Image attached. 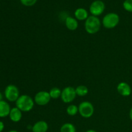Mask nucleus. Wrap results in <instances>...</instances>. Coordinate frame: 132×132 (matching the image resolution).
Returning <instances> with one entry per match:
<instances>
[{
    "label": "nucleus",
    "instance_id": "f257e3e1",
    "mask_svg": "<svg viewBox=\"0 0 132 132\" xmlns=\"http://www.w3.org/2000/svg\"><path fill=\"white\" fill-rule=\"evenodd\" d=\"M34 100L28 95H21L15 101V106L21 112H27L32 110L34 106Z\"/></svg>",
    "mask_w": 132,
    "mask_h": 132
},
{
    "label": "nucleus",
    "instance_id": "f03ea898",
    "mask_svg": "<svg viewBox=\"0 0 132 132\" xmlns=\"http://www.w3.org/2000/svg\"><path fill=\"white\" fill-rule=\"evenodd\" d=\"M101 23L99 18L94 15H90L85 20V28L86 32L90 34H94L99 31Z\"/></svg>",
    "mask_w": 132,
    "mask_h": 132
},
{
    "label": "nucleus",
    "instance_id": "7ed1b4c3",
    "mask_svg": "<svg viewBox=\"0 0 132 132\" xmlns=\"http://www.w3.org/2000/svg\"><path fill=\"white\" fill-rule=\"evenodd\" d=\"M120 18L117 14L114 12H110L106 14L103 19V27L108 29H112L118 25Z\"/></svg>",
    "mask_w": 132,
    "mask_h": 132
},
{
    "label": "nucleus",
    "instance_id": "20e7f679",
    "mask_svg": "<svg viewBox=\"0 0 132 132\" xmlns=\"http://www.w3.org/2000/svg\"><path fill=\"white\" fill-rule=\"evenodd\" d=\"M79 113L84 118H90L94 113L93 104L88 101H83L78 106Z\"/></svg>",
    "mask_w": 132,
    "mask_h": 132
},
{
    "label": "nucleus",
    "instance_id": "39448f33",
    "mask_svg": "<svg viewBox=\"0 0 132 132\" xmlns=\"http://www.w3.org/2000/svg\"><path fill=\"white\" fill-rule=\"evenodd\" d=\"M18 88L14 85H9L5 89V97L9 102H15L19 98Z\"/></svg>",
    "mask_w": 132,
    "mask_h": 132
},
{
    "label": "nucleus",
    "instance_id": "423d86ee",
    "mask_svg": "<svg viewBox=\"0 0 132 132\" xmlns=\"http://www.w3.org/2000/svg\"><path fill=\"white\" fill-rule=\"evenodd\" d=\"M76 88L72 86H67L62 90L61 98L64 103H70L76 99Z\"/></svg>",
    "mask_w": 132,
    "mask_h": 132
},
{
    "label": "nucleus",
    "instance_id": "0eeeda50",
    "mask_svg": "<svg viewBox=\"0 0 132 132\" xmlns=\"http://www.w3.org/2000/svg\"><path fill=\"white\" fill-rule=\"evenodd\" d=\"M104 9H105L104 3L101 0H95L91 3L89 10L92 15L97 17L104 12Z\"/></svg>",
    "mask_w": 132,
    "mask_h": 132
},
{
    "label": "nucleus",
    "instance_id": "6e6552de",
    "mask_svg": "<svg viewBox=\"0 0 132 132\" xmlns=\"http://www.w3.org/2000/svg\"><path fill=\"white\" fill-rule=\"evenodd\" d=\"M51 97L49 92L46 91L38 92L35 95L34 102L39 106H45L48 104Z\"/></svg>",
    "mask_w": 132,
    "mask_h": 132
},
{
    "label": "nucleus",
    "instance_id": "1a4fd4ad",
    "mask_svg": "<svg viewBox=\"0 0 132 132\" xmlns=\"http://www.w3.org/2000/svg\"><path fill=\"white\" fill-rule=\"evenodd\" d=\"M117 90L120 95L125 97L129 96L131 92V87L126 82H121L119 83L117 86Z\"/></svg>",
    "mask_w": 132,
    "mask_h": 132
},
{
    "label": "nucleus",
    "instance_id": "9d476101",
    "mask_svg": "<svg viewBox=\"0 0 132 132\" xmlns=\"http://www.w3.org/2000/svg\"><path fill=\"white\" fill-rule=\"evenodd\" d=\"M9 118L12 122H18L21 121L22 118V112L17 107L11 108L10 113H9Z\"/></svg>",
    "mask_w": 132,
    "mask_h": 132
},
{
    "label": "nucleus",
    "instance_id": "9b49d317",
    "mask_svg": "<svg viewBox=\"0 0 132 132\" xmlns=\"http://www.w3.org/2000/svg\"><path fill=\"white\" fill-rule=\"evenodd\" d=\"M48 129L47 122L44 121L36 122L32 127V132H46Z\"/></svg>",
    "mask_w": 132,
    "mask_h": 132
},
{
    "label": "nucleus",
    "instance_id": "f8f14e48",
    "mask_svg": "<svg viewBox=\"0 0 132 132\" xmlns=\"http://www.w3.org/2000/svg\"><path fill=\"white\" fill-rule=\"evenodd\" d=\"M11 108L10 106L7 102L5 101H0V117L4 118L9 116Z\"/></svg>",
    "mask_w": 132,
    "mask_h": 132
},
{
    "label": "nucleus",
    "instance_id": "ddd939ff",
    "mask_svg": "<svg viewBox=\"0 0 132 132\" xmlns=\"http://www.w3.org/2000/svg\"><path fill=\"white\" fill-rule=\"evenodd\" d=\"M65 24L67 28L70 30H76L78 28V22L77 20L74 18L68 16L66 18Z\"/></svg>",
    "mask_w": 132,
    "mask_h": 132
},
{
    "label": "nucleus",
    "instance_id": "4468645a",
    "mask_svg": "<svg viewBox=\"0 0 132 132\" xmlns=\"http://www.w3.org/2000/svg\"><path fill=\"white\" fill-rule=\"evenodd\" d=\"M74 15L76 19L79 21L86 20L89 17L87 10L83 8H79L76 9L74 12Z\"/></svg>",
    "mask_w": 132,
    "mask_h": 132
},
{
    "label": "nucleus",
    "instance_id": "2eb2a0df",
    "mask_svg": "<svg viewBox=\"0 0 132 132\" xmlns=\"http://www.w3.org/2000/svg\"><path fill=\"white\" fill-rule=\"evenodd\" d=\"M60 132H76V128L74 125L72 123L67 122L62 125L60 129Z\"/></svg>",
    "mask_w": 132,
    "mask_h": 132
},
{
    "label": "nucleus",
    "instance_id": "dca6fc26",
    "mask_svg": "<svg viewBox=\"0 0 132 132\" xmlns=\"http://www.w3.org/2000/svg\"><path fill=\"white\" fill-rule=\"evenodd\" d=\"M76 92L78 96L83 97L87 95L88 93V89L85 85H79L76 88Z\"/></svg>",
    "mask_w": 132,
    "mask_h": 132
},
{
    "label": "nucleus",
    "instance_id": "f3484780",
    "mask_svg": "<svg viewBox=\"0 0 132 132\" xmlns=\"http://www.w3.org/2000/svg\"><path fill=\"white\" fill-rule=\"evenodd\" d=\"M61 92L62 91L59 88L54 87L50 90V92H49V94H50L51 99H58V98L61 97Z\"/></svg>",
    "mask_w": 132,
    "mask_h": 132
},
{
    "label": "nucleus",
    "instance_id": "a211bd4d",
    "mask_svg": "<svg viewBox=\"0 0 132 132\" xmlns=\"http://www.w3.org/2000/svg\"><path fill=\"white\" fill-rule=\"evenodd\" d=\"M77 112H79L78 107L76 105H75V104H70V105H69L67 107V113H68V115H69V116H76L77 113Z\"/></svg>",
    "mask_w": 132,
    "mask_h": 132
},
{
    "label": "nucleus",
    "instance_id": "6ab92c4d",
    "mask_svg": "<svg viewBox=\"0 0 132 132\" xmlns=\"http://www.w3.org/2000/svg\"><path fill=\"white\" fill-rule=\"evenodd\" d=\"M122 5L125 10L129 12H132V0H125Z\"/></svg>",
    "mask_w": 132,
    "mask_h": 132
},
{
    "label": "nucleus",
    "instance_id": "aec40b11",
    "mask_svg": "<svg viewBox=\"0 0 132 132\" xmlns=\"http://www.w3.org/2000/svg\"><path fill=\"white\" fill-rule=\"evenodd\" d=\"M37 0H20V2L22 5L26 6H34L37 3Z\"/></svg>",
    "mask_w": 132,
    "mask_h": 132
},
{
    "label": "nucleus",
    "instance_id": "412c9836",
    "mask_svg": "<svg viewBox=\"0 0 132 132\" xmlns=\"http://www.w3.org/2000/svg\"><path fill=\"white\" fill-rule=\"evenodd\" d=\"M4 128H5V125H4L3 122L0 121V132H2L3 131Z\"/></svg>",
    "mask_w": 132,
    "mask_h": 132
},
{
    "label": "nucleus",
    "instance_id": "4be33fe9",
    "mask_svg": "<svg viewBox=\"0 0 132 132\" xmlns=\"http://www.w3.org/2000/svg\"><path fill=\"white\" fill-rule=\"evenodd\" d=\"M129 116H130V119L132 121V107L131 108V109H130V113H129Z\"/></svg>",
    "mask_w": 132,
    "mask_h": 132
},
{
    "label": "nucleus",
    "instance_id": "5701e85b",
    "mask_svg": "<svg viewBox=\"0 0 132 132\" xmlns=\"http://www.w3.org/2000/svg\"><path fill=\"white\" fill-rule=\"evenodd\" d=\"M3 94H1V92H0V101H3Z\"/></svg>",
    "mask_w": 132,
    "mask_h": 132
},
{
    "label": "nucleus",
    "instance_id": "b1692460",
    "mask_svg": "<svg viewBox=\"0 0 132 132\" xmlns=\"http://www.w3.org/2000/svg\"><path fill=\"white\" fill-rule=\"evenodd\" d=\"M86 132H97L95 130H87Z\"/></svg>",
    "mask_w": 132,
    "mask_h": 132
},
{
    "label": "nucleus",
    "instance_id": "393cba45",
    "mask_svg": "<svg viewBox=\"0 0 132 132\" xmlns=\"http://www.w3.org/2000/svg\"><path fill=\"white\" fill-rule=\"evenodd\" d=\"M8 132H19V131H16V130H10V131H9Z\"/></svg>",
    "mask_w": 132,
    "mask_h": 132
}]
</instances>
